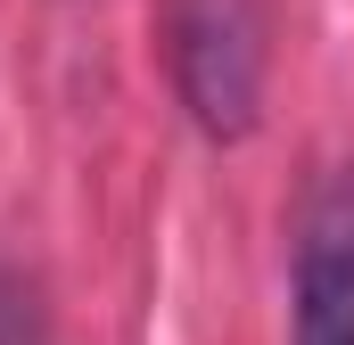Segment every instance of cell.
Segmentation results:
<instances>
[{"mask_svg":"<svg viewBox=\"0 0 354 345\" xmlns=\"http://www.w3.org/2000/svg\"><path fill=\"white\" fill-rule=\"evenodd\" d=\"M174 83L189 115L223 140L256 124L264 99V25L248 0H174Z\"/></svg>","mask_w":354,"mask_h":345,"instance_id":"1","label":"cell"},{"mask_svg":"<svg viewBox=\"0 0 354 345\" xmlns=\"http://www.w3.org/2000/svg\"><path fill=\"white\" fill-rule=\"evenodd\" d=\"M288 345H354V165L322 181L297 230L288 279Z\"/></svg>","mask_w":354,"mask_h":345,"instance_id":"2","label":"cell"}]
</instances>
